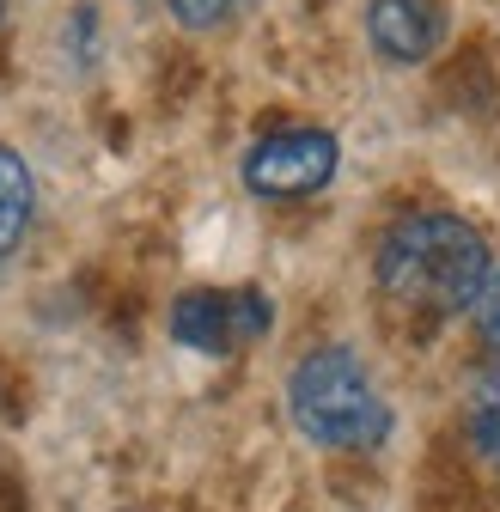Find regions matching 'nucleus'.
I'll list each match as a JSON object with an SVG mask.
<instances>
[{
  "mask_svg": "<svg viewBox=\"0 0 500 512\" xmlns=\"http://www.w3.org/2000/svg\"><path fill=\"white\" fill-rule=\"evenodd\" d=\"M494 275L488 238L458 220V214H403L372 256V281L391 293L397 305L433 311V317H458L482 299Z\"/></svg>",
  "mask_w": 500,
  "mask_h": 512,
  "instance_id": "nucleus-1",
  "label": "nucleus"
},
{
  "mask_svg": "<svg viewBox=\"0 0 500 512\" xmlns=\"http://www.w3.org/2000/svg\"><path fill=\"white\" fill-rule=\"evenodd\" d=\"M287 415L324 452H372L391 439V403L372 384L366 360L342 342L311 348L287 372Z\"/></svg>",
  "mask_w": 500,
  "mask_h": 512,
  "instance_id": "nucleus-2",
  "label": "nucleus"
},
{
  "mask_svg": "<svg viewBox=\"0 0 500 512\" xmlns=\"http://www.w3.org/2000/svg\"><path fill=\"white\" fill-rule=\"evenodd\" d=\"M342 165V141L330 128H275V135L250 141L244 159H238V177L250 196L263 202H293V196H311V189H324Z\"/></svg>",
  "mask_w": 500,
  "mask_h": 512,
  "instance_id": "nucleus-3",
  "label": "nucleus"
},
{
  "mask_svg": "<svg viewBox=\"0 0 500 512\" xmlns=\"http://www.w3.org/2000/svg\"><path fill=\"white\" fill-rule=\"evenodd\" d=\"M452 31L446 0H366V43L379 49L391 68H421L440 55Z\"/></svg>",
  "mask_w": 500,
  "mask_h": 512,
  "instance_id": "nucleus-4",
  "label": "nucleus"
},
{
  "mask_svg": "<svg viewBox=\"0 0 500 512\" xmlns=\"http://www.w3.org/2000/svg\"><path fill=\"white\" fill-rule=\"evenodd\" d=\"M165 324H171V342H177V348L208 354V360L244 348V342H238V317H232V293H220V287H190V293H177Z\"/></svg>",
  "mask_w": 500,
  "mask_h": 512,
  "instance_id": "nucleus-5",
  "label": "nucleus"
},
{
  "mask_svg": "<svg viewBox=\"0 0 500 512\" xmlns=\"http://www.w3.org/2000/svg\"><path fill=\"white\" fill-rule=\"evenodd\" d=\"M31 220H37V177L19 147L0 141V263L19 256V244L31 238Z\"/></svg>",
  "mask_w": 500,
  "mask_h": 512,
  "instance_id": "nucleus-6",
  "label": "nucleus"
},
{
  "mask_svg": "<svg viewBox=\"0 0 500 512\" xmlns=\"http://www.w3.org/2000/svg\"><path fill=\"white\" fill-rule=\"evenodd\" d=\"M494 433H500V360H488L470 384V439L488 452Z\"/></svg>",
  "mask_w": 500,
  "mask_h": 512,
  "instance_id": "nucleus-7",
  "label": "nucleus"
},
{
  "mask_svg": "<svg viewBox=\"0 0 500 512\" xmlns=\"http://www.w3.org/2000/svg\"><path fill=\"white\" fill-rule=\"evenodd\" d=\"M244 7H250V0H165V13H171L183 31H220V25H232Z\"/></svg>",
  "mask_w": 500,
  "mask_h": 512,
  "instance_id": "nucleus-8",
  "label": "nucleus"
},
{
  "mask_svg": "<svg viewBox=\"0 0 500 512\" xmlns=\"http://www.w3.org/2000/svg\"><path fill=\"white\" fill-rule=\"evenodd\" d=\"M232 317H238V342H257L275 324V299L263 287H232Z\"/></svg>",
  "mask_w": 500,
  "mask_h": 512,
  "instance_id": "nucleus-9",
  "label": "nucleus"
},
{
  "mask_svg": "<svg viewBox=\"0 0 500 512\" xmlns=\"http://www.w3.org/2000/svg\"><path fill=\"white\" fill-rule=\"evenodd\" d=\"M470 317H476V336L500 354V263H494V275H488V287H482V299L470 305Z\"/></svg>",
  "mask_w": 500,
  "mask_h": 512,
  "instance_id": "nucleus-10",
  "label": "nucleus"
},
{
  "mask_svg": "<svg viewBox=\"0 0 500 512\" xmlns=\"http://www.w3.org/2000/svg\"><path fill=\"white\" fill-rule=\"evenodd\" d=\"M488 458H494V464H500V433H494V445H488Z\"/></svg>",
  "mask_w": 500,
  "mask_h": 512,
  "instance_id": "nucleus-11",
  "label": "nucleus"
},
{
  "mask_svg": "<svg viewBox=\"0 0 500 512\" xmlns=\"http://www.w3.org/2000/svg\"><path fill=\"white\" fill-rule=\"evenodd\" d=\"M0 13H7V0H0Z\"/></svg>",
  "mask_w": 500,
  "mask_h": 512,
  "instance_id": "nucleus-12",
  "label": "nucleus"
}]
</instances>
